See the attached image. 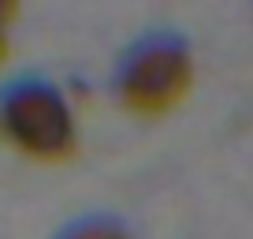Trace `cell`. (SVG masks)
<instances>
[{
    "mask_svg": "<svg viewBox=\"0 0 253 239\" xmlns=\"http://www.w3.org/2000/svg\"><path fill=\"white\" fill-rule=\"evenodd\" d=\"M15 4L11 0H0V67L8 64L11 56V19H15Z\"/></svg>",
    "mask_w": 253,
    "mask_h": 239,
    "instance_id": "277c9868",
    "label": "cell"
},
{
    "mask_svg": "<svg viewBox=\"0 0 253 239\" xmlns=\"http://www.w3.org/2000/svg\"><path fill=\"white\" fill-rule=\"evenodd\" d=\"M194 86V49L175 30H145L119 53L108 90L130 116L160 120L175 112Z\"/></svg>",
    "mask_w": 253,
    "mask_h": 239,
    "instance_id": "6da1fadb",
    "label": "cell"
},
{
    "mask_svg": "<svg viewBox=\"0 0 253 239\" xmlns=\"http://www.w3.org/2000/svg\"><path fill=\"white\" fill-rule=\"evenodd\" d=\"M52 239H138V236L116 213H82L75 221H67Z\"/></svg>",
    "mask_w": 253,
    "mask_h": 239,
    "instance_id": "3957f363",
    "label": "cell"
},
{
    "mask_svg": "<svg viewBox=\"0 0 253 239\" xmlns=\"http://www.w3.org/2000/svg\"><path fill=\"white\" fill-rule=\"evenodd\" d=\"M0 142L38 165H63L79 153V123L60 82L26 71L0 86Z\"/></svg>",
    "mask_w": 253,
    "mask_h": 239,
    "instance_id": "7a4b0ae2",
    "label": "cell"
}]
</instances>
